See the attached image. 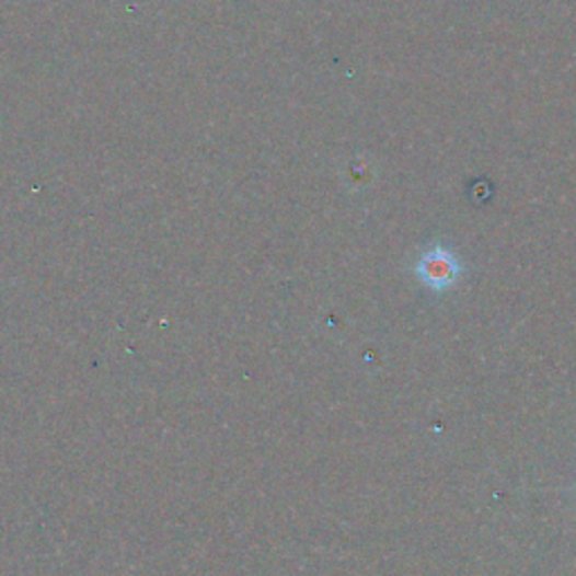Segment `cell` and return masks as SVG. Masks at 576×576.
Masks as SVG:
<instances>
[{
    "label": "cell",
    "instance_id": "6da1fadb",
    "mask_svg": "<svg viewBox=\"0 0 576 576\" xmlns=\"http://www.w3.org/2000/svg\"><path fill=\"white\" fill-rule=\"evenodd\" d=\"M415 273L422 279V284L430 288V291L441 293L458 284L462 275V264L456 253L439 243V245H433V249H428L419 257Z\"/></svg>",
    "mask_w": 576,
    "mask_h": 576
}]
</instances>
